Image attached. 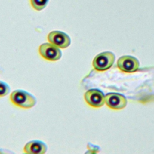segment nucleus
Here are the masks:
<instances>
[{
	"instance_id": "obj_1",
	"label": "nucleus",
	"mask_w": 154,
	"mask_h": 154,
	"mask_svg": "<svg viewBox=\"0 0 154 154\" xmlns=\"http://www.w3.org/2000/svg\"><path fill=\"white\" fill-rule=\"evenodd\" d=\"M10 99L13 105L24 109L31 108L37 103V99L32 94L23 90H14Z\"/></svg>"
},
{
	"instance_id": "obj_2",
	"label": "nucleus",
	"mask_w": 154,
	"mask_h": 154,
	"mask_svg": "<svg viewBox=\"0 0 154 154\" xmlns=\"http://www.w3.org/2000/svg\"><path fill=\"white\" fill-rule=\"evenodd\" d=\"M115 60V55L111 52H103L97 55L93 60V66L97 71L109 69Z\"/></svg>"
},
{
	"instance_id": "obj_3",
	"label": "nucleus",
	"mask_w": 154,
	"mask_h": 154,
	"mask_svg": "<svg viewBox=\"0 0 154 154\" xmlns=\"http://www.w3.org/2000/svg\"><path fill=\"white\" fill-rule=\"evenodd\" d=\"M38 52L42 58L51 61H57L62 56V53L60 48L51 43L42 44L39 46Z\"/></svg>"
},
{
	"instance_id": "obj_4",
	"label": "nucleus",
	"mask_w": 154,
	"mask_h": 154,
	"mask_svg": "<svg viewBox=\"0 0 154 154\" xmlns=\"http://www.w3.org/2000/svg\"><path fill=\"white\" fill-rule=\"evenodd\" d=\"M47 38L49 43L61 49L67 48L71 43L70 37L66 33L60 31H51Z\"/></svg>"
},
{
	"instance_id": "obj_5",
	"label": "nucleus",
	"mask_w": 154,
	"mask_h": 154,
	"mask_svg": "<svg viewBox=\"0 0 154 154\" xmlns=\"http://www.w3.org/2000/svg\"><path fill=\"white\" fill-rule=\"evenodd\" d=\"M84 99L87 103L94 108H100L105 103L103 93L97 89H90L84 94Z\"/></svg>"
},
{
	"instance_id": "obj_6",
	"label": "nucleus",
	"mask_w": 154,
	"mask_h": 154,
	"mask_svg": "<svg viewBox=\"0 0 154 154\" xmlns=\"http://www.w3.org/2000/svg\"><path fill=\"white\" fill-rule=\"evenodd\" d=\"M117 67L122 72L132 73L138 70L139 61L134 57L123 56L117 60Z\"/></svg>"
},
{
	"instance_id": "obj_7",
	"label": "nucleus",
	"mask_w": 154,
	"mask_h": 154,
	"mask_svg": "<svg viewBox=\"0 0 154 154\" xmlns=\"http://www.w3.org/2000/svg\"><path fill=\"white\" fill-rule=\"evenodd\" d=\"M105 102L107 106L113 109H121L127 104V100L124 96L119 93H111L105 96Z\"/></svg>"
},
{
	"instance_id": "obj_8",
	"label": "nucleus",
	"mask_w": 154,
	"mask_h": 154,
	"mask_svg": "<svg viewBox=\"0 0 154 154\" xmlns=\"http://www.w3.org/2000/svg\"><path fill=\"white\" fill-rule=\"evenodd\" d=\"M46 144L40 140H32L27 143L23 147V151L29 154H43L47 151Z\"/></svg>"
},
{
	"instance_id": "obj_9",
	"label": "nucleus",
	"mask_w": 154,
	"mask_h": 154,
	"mask_svg": "<svg viewBox=\"0 0 154 154\" xmlns=\"http://www.w3.org/2000/svg\"><path fill=\"white\" fill-rule=\"evenodd\" d=\"M48 2L49 0H30L32 7L37 11H41L44 9Z\"/></svg>"
},
{
	"instance_id": "obj_10",
	"label": "nucleus",
	"mask_w": 154,
	"mask_h": 154,
	"mask_svg": "<svg viewBox=\"0 0 154 154\" xmlns=\"http://www.w3.org/2000/svg\"><path fill=\"white\" fill-rule=\"evenodd\" d=\"M10 91L9 85L4 81H0V97H4L7 95Z\"/></svg>"
}]
</instances>
